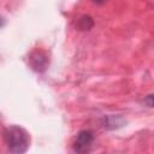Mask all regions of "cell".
Segmentation results:
<instances>
[{
	"label": "cell",
	"instance_id": "obj_3",
	"mask_svg": "<svg viewBox=\"0 0 154 154\" xmlns=\"http://www.w3.org/2000/svg\"><path fill=\"white\" fill-rule=\"evenodd\" d=\"M29 64L36 72H45L49 65V57L43 49H35L29 55Z\"/></svg>",
	"mask_w": 154,
	"mask_h": 154
},
{
	"label": "cell",
	"instance_id": "obj_7",
	"mask_svg": "<svg viewBox=\"0 0 154 154\" xmlns=\"http://www.w3.org/2000/svg\"><path fill=\"white\" fill-rule=\"evenodd\" d=\"M94 4H96V5H102V4H105L107 0H91Z\"/></svg>",
	"mask_w": 154,
	"mask_h": 154
},
{
	"label": "cell",
	"instance_id": "obj_5",
	"mask_svg": "<svg viewBox=\"0 0 154 154\" xmlns=\"http://www.w3.org/2000/svg\"><path fill=\"white\" fill-rule=\"evenodd\" d=\"M94 24H95V23H94V19H93L90 16L83 14V16H81V17L78 18L76 26H77V29H78L79 31H88V30L93 29Z\"/></svg>",
	"mask_w": 154,
	"mask_h": 154
},
{
	"label": "cell",
	"instance_id": "obj_2",
	"mask_svg": "<svg viewBox=\"0 0 154 154\" xmlns=\"http://www.w3.org/2000/svg\"><path fill=\"white\" fill-rule=\"evenodd\" d=\"M94 142V134L90 130H81L72 144V149L76 153H88Z\"/></svg>",
	"mask_w": 154,
	"mask_h": 154
},
{
	"label": "cell",
	"instance_id": "obj_4",
	"mask_svg": "<svg viewBox=\"0 0 154 154\" xmlns=\"http://www.w3.org/2000/svg\"><path fill=\"white\" fill-rule=\"evenodd\" d=\"M123 124H124V120L119 116L109 114V116H103L101 119V125L107 130H113V129L120 128Z\"/></svg>",
	"mask_w": 154,
	"mask_h": 154
},
{
	"label": "cell",
	"instance_id": "obj_1",
	"mask_svg": "<svg viewBox=\"0 0 154 154\" xmlns=\"http://www.w3.org/2000/svg\"><path fill=\"white\" fill-rule=\"evenodd\" d=\"M5 143L7 149L14 154L25 153L30 146V135L29 132L18 125H10L4 131Z\"/></svg>",
	"mask_w": 154,
	"mask_h": 154
},
{
	"label": "cell",
	"instance_id": "obj_6",
	"mask_svg": "<svg viewBox=\"0 0 154 154\" xmlns=\"http://www.w3.org/2000/svg\"><path fill=\"white\" fill-rule=\"evenodd\" d=\"M144 102H146L149 107H154V95H153V94H152V95H148V96L146 97Z\"/></svg>",
	"mask_w": 154,
	"mask_h": 154
}]
</instances>
